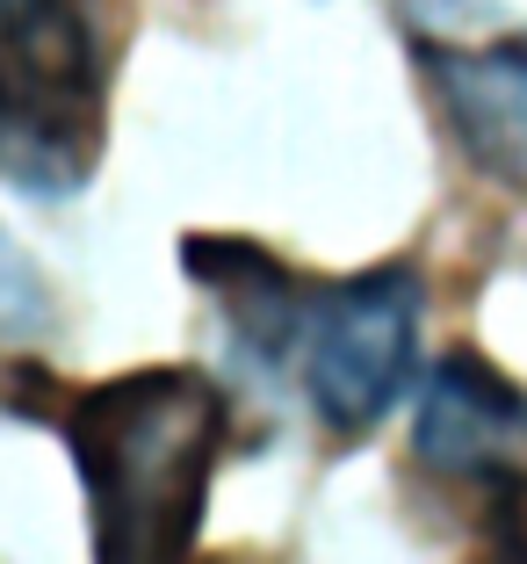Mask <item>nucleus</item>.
Returning a JSON list of instances; mask_svg holds the SVG:
<instances>
[{
  "label": "nucleus",
  "mask_w": 527,
  "mask_h": 564,
  "mask_svg": "<svg viewBox=\"0 0 527 564\" xmlns=\"http://www.w3.org/2000/svg\"><path fill=\"white\" fill-rule=\"evenodd\" d=\"M182 268L217 297L231 326V348L246 355L261 377H282L304 348V318H311V290L289 261L261 247V239H239V232H188Z\"/></svg>",
  "instance_id": "obj_6"
},
{
  "label": "nucleus",
  "mask_w": 527,
  "mask_h": 564,
  "mask_svg": "<svg viewBox=\"0 0 527 564\" xmlns=\"http://www.w3.org/2000/svg\"><path fill=\"white\" fill-rule=\"evenodd\" d=\"M413 456L448 485L484 492V529L527 557V391L477 348H448L419 391Z\"/></svg>",
  "instance_id": "obj_4"
},
{
  "label": "nucleus",
  "mask_w": 527,
  "mask_h": 564,
  "mask_svg": "<svg viewBox=\"0 0 527 564\" xmlns=\"http://www.w3.org/2000/svg\"><path fill=\"white\" fill-rule=\"evenodd\" d=\"M51 282L36 275V261L0 232V340H44L51 333Z\"/></svg>",
  "instance_id": "obj_7"
},
{
  "label": "nucleus",
  "mask_w": 527,
  "mask_h": 564,
  "mask_svg": "<svg viewBox=\"0 0 527 564\" xmlns=\"http://www.w3.org/2000/svg\"><path fill=\"white\" fill-rule=\"evenodd\" d=\"M58 427L87 485L101 564H174L202 543L231 434V399L210 369H123L73 391Z\"/></svg>",
  "instance_id": "obj_1"
},
{
  "label": "nucleus",
  "mask_w": 527,
  "mask_h": 564,
  "mask_svg": "<svg viewBox=\"0 0 527 564\" xmlns=\"http://www.w3.org/2000/svg\"><path fill=\"white\" fill-rule=\"evenodd\" d=\"M419 318H427V282H419L413 261H383L311 290L297 369L304 391H311V413L326 420L332 442L383 427L391 405L413 391Z\"/></svg>",
  "instance_id": "obj_3"
},
{
  "label": "nucleus",
  "mask_w": 527,
  "mask_h": 564,
  "mask_svg": "<svg viewBox=\"0 0 527 564\" xmlns=\"http://www.w3.org/2000/svg\"><path fill=\"white\" fill-rule=\"evenodd\" d=\"M419 73L441 101L462 160L527 196V36H419Z\"/></svg>",
  "instance_id": "obj_5"
},
{
  "label": "nucleus",
  "mask_w": 527,
  "mask_h": 564,
  "mask_svg": "<svg viewBox=\"0 0 527 564\" xmlns=\"http://www.w3.org/2000/svg\"><path fill=\"white\" fill-rule=\"evenodd\" d=\"M109 138L101 0H0V182L80 196Z\"/></svg>",
  "instance_id": "obj_2"
}]
</instances>
